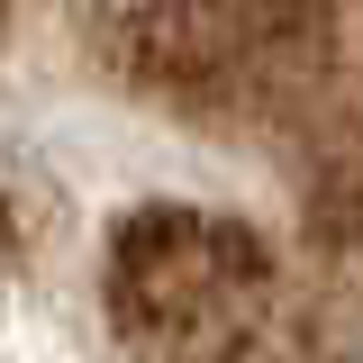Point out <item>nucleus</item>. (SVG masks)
Returning a JSON list of instances; mask_svg holds the SVG:
<instances>
[{"label":"nucleus","instance_id":"1","mask_svg":"<svg viewBox=\"0 0 363 363\" xmlns=\"http://www.w3.org/2000/svg\"><path fill=\"white\" fill-rule=\"evenodd\" d=\"M0 363H363V0H0Z\"/></svg>","mask_w":363,"mask_h":363}]
</instances>
